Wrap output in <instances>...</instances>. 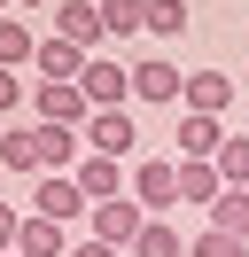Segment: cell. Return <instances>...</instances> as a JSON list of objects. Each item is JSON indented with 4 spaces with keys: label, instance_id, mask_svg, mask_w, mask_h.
<instances>
[{
    "label": "cell",
    "instance_id": "1",
    "mask_svg": "<svg viewBox=\"0 0 249 257\" xmlns=\"http://www.w3.org/2000/svg\"><path fill=\"white\" fill-rule=\"evenodd\" d=\"M78 86H86L93 109H133V63H117V55H86V70H78Z\"/></svg>",
    "mask_w": 249,
    "mask_h": 257
},
{
    "label": "cell",
    "instance_id": "2",
    "mask_svg": "<svg viewBox=\"0 0 249 257\" xmlns=\"http://www.w3.org/2000/svg\"><path fill=\"white\" fill-rule=\"evenodd\" d=\"M31 109H39V125H70V133H86L93 101H86V86H70V78H31Z\"/></svg>",
    "mask_w": 249,
    "mask_h": 257
},
{
    "label": "cell",
    "instance_id": "3",
    "mask_svg": "<svg viewBox=\"0 0 249 257\" xmlns=\"http://www.w3.org/2000/svg\"><path fill=\"white\" fill-rule=\"evenodd\" d=\"M31 210H39V218H55V226H78L93 203L78 195V179H70V172H39V179H31Z\"/></svg>",
    "mask_w": 249,
    "mask_h": 257
},
{
    "label": "cell",
    "instance_id": "4",
    "mask_svg": "<svg viewBox=\"0 0 249 257\" xmlns=\"http://www.w3.org/2000/svg\"><path fill=\"white\" fill-rule=\"evenodd\" d=\"M86 226H93V241H117V249L133 257V241H140V226H148V210H140L133 195H117V203H93Z\"/></svg>",
    "mask_w": 249,
    "mask_h": 257
},
{
    "label": "cell",
    "instance_id": "5",
    "mask_svg": "<svg viewBox=\"0 0 249 257\" xmlns=\"http://www.w3.org/2000/svg\"><path fill=\"white\" fill-rule=\"evenodd\" d=\"M55 32L70 39V47H86V55H101V47H109L101 0H55Z\"/></svg>",
    "mask_w": 249,
    "mask_h": 257
},
{
    "label": "cell",
    "instance_id": "6",
    "mask_svg": "<svg viewBox=\"0 0 249 257\" xmlns=\"http://www.w3.org/2000/svg\"><path fill=\"white\" fill-rule=\"evenodd\" d=\"M133 203L148 210V218H164V210L179 203V164H164V156H148V164H133Z\"/></svg>",
    "mask_w": 249,
    "mask_h": 257
},
{
    "label": "cell",
    "instance_id": "7",
    "mask_svg": "<svg viewBox=\"0 0 249 257\" xmlns=\"http://www.w3.org/2000/svg\"><path fill=\"white\" fill-rule=\"evenodd\" d=\"M70 179H78V195H86V203H117V195H133L125 164H117V156H93V148L70 164Z\"/></svg>",
    "mask_w": 249,
    "mask_h": 257
},
{
    "label": "cell",
    "instance_id": "8",
    "mask_svg": "<svg viewBox=\"0 0 249 257\" xmlns=\"http://www.w3.org/2000/svg\"><path fill=\"white\" fill-rule=\"evenodd\" d=\"M233 94H241V78H226V70H187L179 109H195V117H226V109H233Z\"/></svg>",
    "mask_w": 249,
    "mask_h": 257
},
{
    "label": "cell",
    "instance_id": "9",
    "mask_svg": "<svg viewBox=\"0 0 249 257\" xmlns=\"http://www.w3.org/2000/svg\"><path fill=\"white\" fill-rule=\"evenodd\" d=\"M187 94V70L171 55H140L133 63V101H179Z\"/></svg>",
    "mask_w": 249,
    "mask_h": 257
},
{
    "label": "cell",
    "instance_id": "10",
    "mask_svg": "<svg viewBox=\"0 0 249 257\" xmlns=\"http://www.w3.org/2000/svg\"><path fill=\"white\" fill-rule=\"evenodd\" d=\"M133 141H140V133H133V109H93L86 117V148H93V156H133Z\"/></svg>",
    "mask_w": 249,
    "mask_h": 257
},
{
    "label": "cell",
    "instance_id": "11",
    "mask_svg": "<svg viewBox=\"0 0 249 257\" xmlns=\"http://www.w3.org/2000/svg\"><path fill=\"white\" fill-rule=\"evenodd\" d=\"M31 148H39V172H70V164L86 156V133H70V125H39V117H31Z\"/></svg>",
    "mask_w": 249,
    "mask_h": 257
},
{
    "label": "cell",
    "instance_id": "12",
    "mask_svg": "<svg viewBox=\"0 0 249 257\" xmlns=\"http://www.w3.org/2000/svg\"><path fill=\"white\" fill-rule=\"evenodd\" d=\"M179 164H195V156H218L226 148V117H195V109H179Z\"/></svg>",
    "mask_w": 249,
    "mask_h": 257
},
{
    "label": "cell",
    "instance_id": "13",
    "mask_svg": "<svg viewBox=\"0 0 249 257\" xmlns=\"http://www.w3.org/2000/svg\"><path fill=\"white\" fill-rule=\"evenodd\" d=\"M78 70H86V47H70L62 32H47L39 55H31V78H70V86H78Z\"/></svg>",
    "mask_w": 249,
    "mask_h": 257
},
{
    "label": "cell",
    "instance_id": "14",
    "mask_svg": "<svg viewBox=\"0 0 249 257\" xmlns=\"http://www.w3.org/2000/svg\"><path fill=\"white\" fill-rule=\"evenodd\" d=\"M16 257H70V226L24 210V234H16Z\"/></svg>",
    "mask_w": 249,
    "mask_h": 257
},
{
    "label": "cell",
    "instance_id": "15",
    "mask_svg": "<svg viewBox=\"0 0 249 257\" xmlns=\"http://www.w3.org/2000/svg\"><path fill=\"white\" fill-rule=\"evenodd\" d=\"M0 172H8V179H39V148H31V125H8V133H0Z\"/></svg>",
    "mask_w": 249,
    "mask_h": 257
},
{
    "label": "cell",
    "instance_id": "16",
    "mask_svg": "<svg viewBox=\"0 0 249 257\" xmlns=\"http://www.w3.org/2000/svg\"><path fill=\"white\" fill-rule=\"evenodd\" d=\"M218 195H226V179H218V164H210V156L179 164V203H202V210H210Z\"/></svg>",
    "mask_w": 249,
    "mask_h": 257
},
{
    "label": "cell",
    "instance_id": "17",
    "mask_svg": "<svg viewBox=\"0 0 249 257\" xmlns=\"http://www.w3.org/2000/svg\"><path fill=\"white\" fill-rule=\"evenodd\" d=\"M31 55H39V32L24 16H0V70H31Z\"/></svg>",
    "mask_w": 249,
    "mask_h": 257
},
{
    "label": "cell",
    "instance_id": "18",
    "mask_svg": "<svg viewBox=\"0 0 249 257\" xmlns=\"http://www.w3.org/2000/svg\"><path fill=\"white\" fill-rule=\"evenodd\" d=\"M133 257H187V234H179L171 218H148L140 241H133Z\"/></svg>",
    "mask_w": 249,
    "mask_h": 257
},
{
    "label": "cell",
    "instance_id": "19",
    "mask_svg": "<svg viewBox=\"0 0 249 257\" xmlns=\"http://www.w3.org/2000/svg\"><path fill=\"white\" fill-rule=\"evenodd\" d=\"M101 24H109V39L148 32V0H101Z\"/></svg>",
    "mask_w": 249,
    "mask_h": 257
},
{
    "label": "cell",
    "instance_id": "20",
    "mask_svg": "<svg viewBox=\"0 0 249 257\" xmlns=\"http://www.w3.org/2000/svg\"><path fill=\"white\" fill-rule=\"evenodd\" d=\"M187 24H195V0H148V32L156 39H179Z\"/></svg>",
    "mask_w": 249,
    "mask_h": 257
},
{
    "label": "cell",
    "instance_id": "21",
    "mask_svg": "<svg viewBox=\"0 0 249 257\" xmlns=\"http://www.w3.org/2000/svg\"><path fill=\"white\" fill-rule=\"evenodd\" d=\"M210 226H226V234L249 241V187H226V195H218V203H210Z\"/></svg>",
    "mask_w": 249,
    "mask_h": 257
},
{
    "label": "cell",
    "instance_id": "22",
    "mask_svg": "<svg viewBox=\"0 0 249 257\" xmlns=\"http://www.w3.org/2000/svg\"><path fill=\"white\" fill-rule=\"evenodd\" d=\"M187 257H249V241H241V234H226V226H202V234L187 241Z\"/></svg>",
    "mask_w": 249,
    "mask_h": 257
},
{
    "label": "cell",
    "instance_id": "23",
    "mask_svg": "<svg viewBox=\"0 0 249 257\" xmlns=\"http://www.w3.org/2000/svg\"><path fill=\"white\" fill-rule=\"evenodd\" d=\"M218 179H226V187H249V141H233V133H226V148H218Z\"/></svg>",
    "mask_w": 249,
    "mask_h": 257
},
{
    "label": "cell",
    "instance_id": "24",
    "mask_svg": "<svg viewBox=\"0 0 249 257\" xmlns=\"http://www.w3.org/2000/svg\"><path fill=\"white\" fill-rule=\"evenodd\" d=\"M24 101H31V86L16 78V70H0V117H16V109H24Z\"/></svg>",
    "mask_w": 249,
    "mask_h": 257
},
{
    "label": "cell",
    "instance_id": "25",
    "mask_svg": "<svg viewBox=\"0 0 249 257\" xmlns=\"http://www.w3.org/2000/svg\"><path fill=\"white\" fill-rule=\"evenodd\" d=\"M16 234H24V210L0 203V257H16Z\"/></svg>",
    "mask_w": 249,
    "mask_h": 257
},
{
    "label": "cell",
    "instance_id": "26",
    "mask_svg": "<svg viewBox=\"0 0 249 257\" xmlns=\"http://www.w3.org/2000/svg\"><path fill=\"white\" fill-rule=\"evenodd\" d=\"M70 257H125V249H117V241H93V234H86V241H70Z\"/></svg>",
    "mask_w": 249,
    "mask_h": 257
},
{
    "label": "cell",
    "instance_id": "27",
    "mask_svg": "<svg viewBox=\"0 0 249 257\" xmlns=\"http://www.w3.org/2000/svg\"><path fill=\"white\" fill-rule=\"evenodd\" d=\"M16 8H55V0H16Z\"/></svg>",
    "mask_w": 249,
    "mask_h": 257
},
{
    "label": "cell",
    "instance_id": "28",
    "mask_svg": "<svg viewBox=\"0 0 249 257\" xmlns=\"http://www.w3.org/2000/svg\"><path fill=\"white\" fill-rule=\"evenodd\" d=\"M8 8H16V0H0V16H8Z\"/></svg>",
    "mask_w": 249,
    "mask_h": 257
}]
</instances>
